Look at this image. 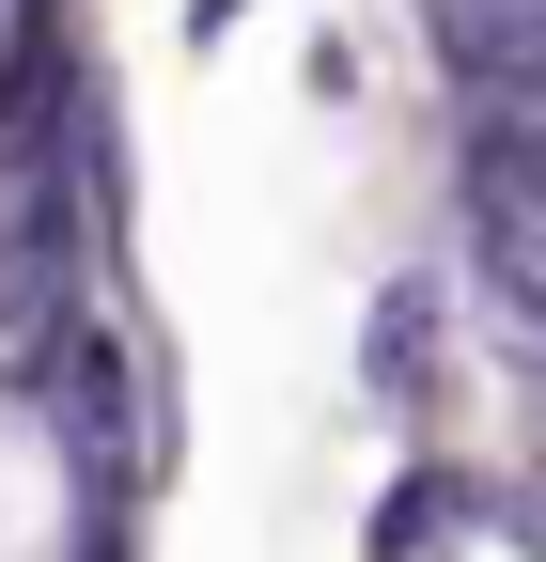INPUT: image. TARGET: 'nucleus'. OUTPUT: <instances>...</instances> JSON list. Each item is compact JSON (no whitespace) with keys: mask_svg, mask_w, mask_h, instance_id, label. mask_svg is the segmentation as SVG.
I'll return each instance as SVG.
<instances>
[{"mask_svg":"<svg viewBox=\"0 0 546 562\" xmlns=\"http://www.w3.org/2000/svg\"><path fill=\"white\" fill-rule=\"evenodd\" d=\"M515 16H546V0H515Z\"/></svg>","mask_w":546,"mask_h":562,"instance_id":"2","label":"nucleus"},{"mask_svg":"<svg viewBox=\"0 0 546 562\" xmlns=\"http://www.w3.org/2000/svg\"><path fill=\"white\" fill-rule=\"evenodd\" d=\"M360 375H375V406H406L437 375V281H390L375 297V328H360Z\"/></svg>","mask_w":546,"mask_h":562,"instance_id":"1","label":"nucleus"}]
</instances>
